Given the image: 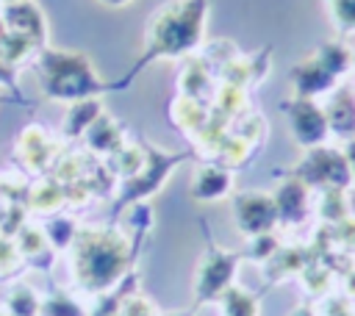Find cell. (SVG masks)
<instances>
[{
  "label": "cell",
  "instance_id": "cell-23",
  "mask_svg": "<svg viewBox=\"0 0 355 316\" xmlns=\"http://www.w3.org/2000/svg\"><path fill=\"white\" fill-rule=\"evenodd\" d=\"M169 316H189V313H169Z\"/></svg>",
  "mask_w": 355,
  "mask_h": 316
},
{
  "label": "cell",
  "instance_id": "cell-5",
  "mask_svg": "<svg viewBox=\"0 0 355 316\" xmlns=\"http://www.w3.org/2000/svg\"><path fill=\"white\" fill-rule=\"evenodd\" d=\"M308 183H322L327 188H344L349 180H352V169H349V161L347 155L336 152V150H311V155L305 158L302 169Z\"/></svg>",
  "mask_w": 355,
  "mask_h": 316
},
{
  "label": "cell",
  "instance_id": "cell-10",
  "mask_svg": "<svg viewBox=\"0 0 355 316\" xmlns=\"http://www.w3.org/2000/svg\"><path fill=\"white\" fill-rule=\"evenodd\" d=\"M227 188H230V175L225 169H216V166L200 169L191 180V194L197 200H205V202H214V200L225 197Z\"/></svg>",
  "mask_w": 355,
  "mask_h": 316
},
{
  "label": "cell",
  "instance_id": "cell-7",
  "mask_svg": "<svg viewBox=\"0 0 355 316\" xmlns=\"http://www.w3.org/2000/svg\"><path fill=\"white\" fill-rule=\"evenodd\" d=\"M288 116H291V130H294V139L305 147H316L319 141H324L327 136V114L322 108H316L311 100H297L291 108H288Z\"/></svg>",
  "mask_w": 355,
  "mask_h": 316
},
{
  "label": "cell",
  "instance_id": "cell-8",
  "mask_svg": "<svg viewBox=\"0 0 355 316\" xmlns=\"http://www.w3.org/2000/svg\"><path fill=\"white\" fill-rule=\"evenodd\" d=\"M6 19H8V28L11 33H19L31 42H39L44 36V22H42V14L33 3L28 0H19V3H8L6 8Z\"/></svg>",
  "mask_w": 355,
  "mask_h": 316
},
{
  "label": "cell",
  "instance_id": "cell-14",
  "mask_svg": "<svg viewBox=\"0 0 355 316\" xmlns=\"http://www.w3.org/2000/svg\"><path fill=\"white\" fill-rule=\"evenodd\" d=\"M8 308H11L14 316H36L42 302L36 299V294L28 286H17L11 291V297H8Z\"/></svg>",
  "mask_w": 355,
  "mask_h": 316
},
{
  "label": "cell",
  "instance_id": "cell-1",
  "mask_svg": "<svg viewBox=\"0 0 355 316\" xmlns=\"http://www.w3.org/2000/svg\"><path fill=\"white\" fill-rule=\"evenodd\" d=\"M128 244L111 230H83L75 238L72 269L83 288L103 291L114 286L125 269Z\"/></svg>",
  "mask_w": 355,
  "mask_h": 316
},
{
  "label": "cell",
  "instance_id": "cell-12",
  "mask_svg": "<svg viewBox=\"0 0 355 316\" xmlns=\"http://www.w3.org/2000/svg\"><path fill=\"white\" fill-rule=\"evenodd\" d=\"M219 305L222 316H258V299L239 286H227L219 297Z\"/></svg>",
  "mask_w": 355,
  "mask_h": 316
},
{
  "label": "cell",
  "instance_id": "cell-13",
  "mask_svg": "<svg viewBox=\"0 0 355 316\" xmlns=\"http://www.w3.org/2000/svg\"><path fill=\"white\" fill-rule=\"evenodd\" d=\"M97 108H100V105H97L94 100H80L75 108H69V114H67V119H64V128H67L69 133L89 130L92 122H94V116L100 114Z\"/></svg>",
  "mask_w": 355,
  "mask_h": 316
},
{
  "label": "cell",
  "instance_id": "cell-16",
  "mask_svg": "<svg viewBox=\"0 0 355 316\" xmlns=\"http://www.w3.org/2000/svg\"><path fill=\"white\" fill-rule=\"evenodd\" d=\"M39 313H42V316H83V313L78 310V305L69 302L67 297H53V299H47V302L39 308Z\"/></svg>",
  "mask_w": 355,
  "mask_h": 316
},
{
  "label": "cell",
  "instance_id": "cell-17",
  "mask_svg": "<svg viewBox=\"0 0 355 316\" xmlns=\"http://www.w3.org/2000/svg\"><path fill=\"white\" fill-rule=\"evenodd\" d=\"M330 14L341 28H355V0H330Z\"/></svg>",
  "mask_w": 355,
  "mask_h": 316
},
{
  "label": "cell",
  "instance_id": "cell-18",
  "mask_svg": "<svg viewBox=\"0 0 355 316\" xmlns=\"http://www.w3.org/2000/svg\"><path fill=\"white\" fill-rule=\"evenodd\" d=\"M44 233L42 230H22V236H19V249L25 252V255H39L42 249H44Z\"/></svg>",
  "mask_w": 355,
  "mask_h": 316
},
{
  "label": "cell",
  "instance_id": "cell-9",
  "mask_svg": "<svg viewBox=\"0 0 355 316\" xmlns=\"http://www.w3.org/2000/svg\"><path fill=\"white\" fill-rule=\"evenodd\" d=\"M333 69L316 55L313 61H302L300 67H297V72H294V78H297V91L300 94H316V91H324V89H330V83H333Z\"/></svg>",
  "mask_w": 355,
  "mask_h": 316
},
{
  "label": "cell",
  "instance_id": "cell-6",
  "mask_svg": "<svg viewBox=\"0 0 355 316\" xmlns=\"http://www.w3.org/2000/svg\"><path fill=\"white\" fill-rule=\"evenodd\" d=\"M236 272V255L225 249H214L202 258L197 266V280H194V294L197 299H216L222 291L230 286V277Z\"/></svg>",
  "mask_w": 355,
  "mask_h": 316
},
{
  "label": "cell",
  "instance_id": "cell-3",
  "mask_svg": "<svg viewBox=\"0 0 355 316\" xmlns=\"http://www.w3.org/2000/svg\"><path fill=\"white\" fill-rule=\"evenodd\" d=\"M42 64L50 97H86L89 91L100 89L89 61L78 53H47Z\"/></svg>",
  "mask_w": 355,
  "mask_h": 316
},
{
  "label": "cell",
  "instance_id": "cell-24",
  "mask_svg": "<svg viewBox=\"0 0 355 316\" xmlns=\"http://www.w3.org/2000/svg\"><path fill=\"white\" fill-rule=\"evenodd\" d=\"M8 3H19V0H8Z\"/></svg>",
  "mask_w": 355,
  "mask_h": 316
},
{
  "label": "cell",
  "instance_id": "cell-11",
  "mask_svg": "<svg viewBox=\"0 0 355 316\" xmlns=\"http://www.w3.org/2000/svg\"><path fill=\"white\" fill-rule=\"evenodd\" d=\"M275 205H277V216H283L286 222H300L305 213V186L297 180H288L280 186V191L275 194Z\"/></svg>",
  "mask_w": 355,
  "mask_h": 316
},
{
  "label": "cell",
  "instance_id": "cell-4",
  "mask_svg": "<svg viewBox=\"0 0 355 316\" xmlns=\"http://www.w3.org/2000/svg\"><path fill=\"white\" fill-rule=\"evenodd\" d=\"M233 216L241 233L247 236H266L272 225L277 222V205L269 194L261 191H247L239 194L233 202Z\"/></svg>",
  "mask_w": 355,
  "mask_h": 316
},
{
  "label": "cell",
  "instance_id": "cell-20",
  "mask_svg": "<svg viewBox=\"0 0 355 316\" xmlns=\"http://www.w3.org/2000/svg\"><path fill=\"white\" fill-rule=\"evenodd\" d=\"M347 161H349V169H352V175H355V141H349V155H347Z\"/></svg>",
  "mask_w": 355,
  "mask_h": 316
},
{
  "label": "cell",
  "instance_id": "cell-19",
  "mask_svg": "<svg viewBox=\"0 0 355 316\" xmlns=\"http://www.w3.org/2000/svg\"><path fill=\"white\" fill-rule=\"evenodd\" d=\"M327 316H352V313H349V308L344 302H330L327 305Z\"/></svg>",
  "mask_w": 355,
  "mask_h": 316
},
{
  "label": "cell",
  "instance_id": "cell-21",
  "mask_svg": "<svg viewBox=\"0 0 355 316\" xmlns=\"http://www.w3.org/2000/svg\"><path fill=\"white\" fill-rule=\"evenodd\" d=\"M100 3H105V6H125V3H130V0H100Z\"/></svg>",
  "mask_w": 355,
  "mask_h": 316
},
{
  "label": "cell",
  "instance_id": "cell-22",
  "mask_svg": "<svg viewBox=\"0 0 355 316\" xmlns=\"http://www.w3.org/2000/svg\"><path fill=\"white\" fill-rule=\"evenodd\" d=\"M291 316H313V313H311V310H308V308H297V310H294V313H291Z\"/></svg>",
  "mask_w": 355,
  "mask_h": 316
},
{
  "label": "cell",
  "instance_id": "cell-2",
  "mask_svg": "<svg viewBox=\"0 0 355 316\" xmlns=\"http://www.w3.org/2000/svg\"><path fill=\"white\" fill-rule=\"evenodd\" d=\"M205 0H172L150 17L147 42L161 53H183L202 36Z\"/></svg>",
  "mask_w": 355,
  "mask_h": 316
},
{
  "label": "cell",
  "instance_id": "cell-15",
  "mask_svg": "<svg viewBox=\"0 0 355 316\" xmlns=\"http://www.w3.org/2000/svg\"><path fill=\"white\" fill-rule=\"evenodd\" d=\"M119 316H158V308H155L147 297L133 294V297H128V299L122 302Z\"/></svg>",
  "mask_w": 355,
  "mask_h": 316
}]
</instances>
